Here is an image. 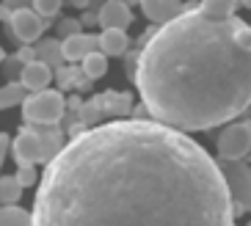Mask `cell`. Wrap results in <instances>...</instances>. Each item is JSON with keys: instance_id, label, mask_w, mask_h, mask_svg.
I'll return each instance as SVG.
<instances>
[{"instance_id": "obj_1", "label": "cell", "mask_w": 251, "mask_h": 226, "mask_svg": "<svg viewBox=\"0 0 251 226\" xmlns=\"http://www.w3.org/2000/svg\"><path fill=\"white\" fill-rule=\"evenodd\" d=\"M33 226H235L218 160L152 116L94 124L45 166Z\"/></svg>"}, {"instance_id": "obj_2", "label": "cell", "mask_w": 251, "mask_h": 226, "mask_svg": "<svg viewBox=\"0 0 251 226\" xmlns=\"http://www.w3.org/2000/svg\"><path fill=\"white\" fill-rule=\"evenodd\" d=\"M127 77L149 116L174 130L201 132L235 122L251 108V25L185 8L144 36Z\"/></svg>"}, {"instance_id": "obj_3", "label": "cell", "mask_w": 251, "mask_h": 226, "mask_svg": "<svg viewBox=\"0 0 251 226\" xmlns=\"http://www.w3.org/2000/svg\"><path fill=\"white\" fill-rule=\"evenodd\" d=\"M67 113V100L61 91H33L23 102V119L28 124H58Z\"/></svg>"}, {"instance_id": "obj_4", "label": "cell", "mask_w": 251, "mask_h": 226, "mask_svg": "<svg viewBox=\"0 0 251 226\" xmlns=\"http://www.w3.org/2000/svg\"><path fill=\"white\" fill-rule=\"evenodd\" d=\"M226 182L229 199H232V210L237 215L251 212V166L246 160H218Z\"/></svg>"}, {"instance_id": "obj_5", "label": "cell", "mask_w": 251, "mask_h": 226, "mask_svg": "<svg viewBox=\"0 0 251 226\" xmlns=\"http://www.w3.org/2000/svg\"><path fill=\"white\" fill-rule=\"evenodd\" d=\"M215 146H218V157L221 160H246L251 152V124L229 122L221 130Z\"/></svg>"}, {"instance_id": "obj_6", "label": "cell", "mask_w": 251, "mask_h": 226, "mask_svg": "<svg viewBox=\"0 0 251 226\" xmlns=\"http://www.w3.org/2000/svg\"><path fill=\"white\" fill-rule=\"evenodd\" d=\"M8 28H11V36H14L17 42L30 44V42H39V39H42V33H45L47 25L33 8L28 6V8H17V11H11Z\"/></svg>"}, {"instance_id": "obj_7", "label": "cell", "mask_w": 251, "mask_h": 226, "mask_svg": "<svg viewBox=\"0 0 251 226\" xmlns=\"http://www.w3.org/2000/svg\"><path fill=\"white\" fill-rule=\"evenodd\" d=\"M11 154H14L17 166H36V163H45V157H42V138H39V132L33 130V124L20 127L17 138L11 141Z\"/></svg>"}, {"instance_id": "obj_8", "label": "cell", "mask_w": 251, "mask_h": 226, "mask_svg": "<svg viewBox=\"0 0 251 226\" xmlns=\"http://www.w3.org/2000/svg\"><path fill=\"white\" fill-rule=\"evenodd\" d=\"M141 11L149 22L155 25H166L171 22L174 17H179L185 11V3L182 0H141Z\"/></svg>"}, {"instance_id": "obj_9", "label": "cell", "mask_w": 251, "mask_h": 226, "mask_svg": "<svg viewBox=\"0 0 251 226\" xmlns=\"http://www.w3.org/2000/svg\"><path fill=\"white\" fill-rule=\"evenodd\" d=\"M97 22L102 28H122L127 30V25L133 22V8L122 3V0H105L102 8L97 11Z\"/></svg>"}, {"instance_id": "obj_10", "label": "cell", "mask_w": 251, "mask_h": 226, "mask_svg": "<svg viewBox=\"0 0 251 226\" xmlns=\"http://www.w3.org/2000/svg\"><path fill=\"white\" fill-rule=\"evenodd\" d=\"M61 50H64V61H83L89 52L100 50V36H94V33H75V36H67L61 42Z\"/></svg>"}, {"instance_id": "obj_11", "label": "cell", "mask_w": 251, "mask_h": 226, "mask_svg": "<svg viewBox=\"0 0 251 226\" xmlns=\"http://www.w3.org/2000/svg\"><path fill=\"white\" fill-rule=\"evenodd\" d=\"M52 80V69L42 61H30V64L23 66V72H20V83L28 88L30 94L33 91H45Z\"/></svg>"}, {"instance_id": "obj_12", "label": "cell", "mask_w": 251, "mask_h": 226, "mask_svg": "<svg viewBox=\"0 0 251 226\" xmlns=\"http://www.w3.org/2000/svg\"><path fill=\"white\" fill-rule=\"evenodd\" d=\"M33 130L42 138V157H45V166H47L64 149V144H67L64 141V130H61L58 124H33Z\"/></svg>"}, {"instance_id": "obj_13", "label": "cell", "mask_w": 251, "mask_h": 226, "mask_svg": "<svg viewBox=\"0 0 251 226\" xmlns=\"http://www.w3.org/2000/svg\"><path fill=\"white\" fill-rule=\"evenodd\" d=\"M97 105H100V110H102V116H125V113H130V108H133V97L130 94H119V91H102V94L94 97Z\"/></svg>"}, {"instance_id": "obj_14", "label": "cell", "mask_w": 251, "mask_h": 226, "mask_svg": "<svg viewBox=\"0 0 251 226\" xmlns=\"http://www.w3.org/2000/svg\"><path fill=\"white\" fill-rule=\"evenodd\" d=\"M127 47H130L127 30H122V28H102V33H100V50H102L108 58L125 55Z\"/></svg>"}, {"instance_id": "obj_15", "label": "cell", "mask_w": 251, "mask_h": 226, "mask_svg": "<svg viewBox=\"0 0 251 226\" xmlns=\"http://www.w3.org/2000/svg\"><path fill=\"white\" fill-rule=\"evenodd\" d=\"M33 50H36V61L47 64L50 69H55V66L64 64V50H61L58 39H39Z\"/></svg>"}, {"instance_id": "obj_16", "label": "cell", "mask_w": 251, "mask_h": 226, "mask_svg": "<svg viewBox=\"0 0 251 226\" xmlns=\"http://www.w3.org/2000/svg\"><path fill=\"white\" fill-rule=\"evenodd\" d=\"M25 97H28V88H25L20 80H11V83H6V86H0V110L23 105Z\"/></svg>"}, {"instance_id": "obj_17", "label": "cell", "mask_w": 251, "mask_h": 226, "mask_svg": "<svg viewBox=\"0 0 251 226\" xmlns=\"http://www.w3.org/2000/svg\"><path fill=\"white\" fill-rule=\"evenodd\" d=\"M80 69H83V75H86L89 80H97V77H102V75L108 72V55H105L102 50L89 52V55L80 61Z\"/></svg>"}, {"instance_id": "obj_18", "label": "cell", "mask_w": 251, "mask_h": 226, "mask_svg": "<svg viewBox=\"0 0 251 226\" xmlns=\"http://www.w3.org/2000/svg\"><path fill=\"white\" fill-rule=\"evenodd\" d=\"M0 226H33V215L23 207H3L0 204Z\"/></svg>"}, {"instance_id": "obj_19", "label": "cell", "mask_w": 251, "mask_h": 226, "mask_svg": "<svg viewBox=\"0 0 251 226\" xmlns=\"http://www.w3.org/2000/svg\"><path fill=\"white\" fill-rule=\"evenodd\" d=\"M23 185L17 182V176H0V204L3 207H11L20 201L23 196Z\"/></svg>"}, {"instance_id": "obj_20", "label": "cell", "mask_w": 251, "mask_h": 226, "mask_svg": "<svg viewBox=\"0 0 251 226\" xmlns=\"http://www.w3.org/2000/svg\"><path fill=\"white\" fill-rule=\"evenodd\" d=\"M240 0H201L199 8H204L207 14L213 17H235Z\"/></svg>"}, {"instance_id": "obj_21", "label": "cell", "mask_w": 251, "mask_h": 226, "mask_svg": "<svg viewBox=\"0 0 251 226\" xmlns=\"http://www.w3.org/2000/svg\"><path fill=\"white\" fill-rule=\"evenodd\" d=\"M61 3H64V0H30V8H33L42 20H50V17H55L61 11Z\"/></svg>"}, {"instance_id": "obj_22", "label": "cell", "mask_w": 251, "mask_h": 226, "mask_svg": "<svg viewBox=\"0 0 251 226\" xmlns=\"http://www.w3.org/2000/svg\"><path fill=\"white\" fill-rule=\"evenodd\" d=\"M17 182H20V185H23V188H30V185H36V179H39V176H36V168H33V166H17Z\"/></svg>"}, {"instance_id": "obj_23", "label": "cell", "mask_w": 251, "mask_h": 226, "mask_svg": "<svg viewBox=\"0 0 251 226\" xmlns=\"http://www.w3.org/2000/svg\"><path fill=\"white\" fill-rule=\"evenodd\" d=\"M55 28H58L61 36L67 39V36H75V33H83V22H80V20H72V17H67V20H61Z\"/></svg>"}, {"instance_id": "obj_24", "label": "cell", "mask_w": 251, "mask_h": 226, "mask_svg": "<svg viewBox=\"0 0 251 226\" xmlns=\"http://www.w3.org/2000/svg\"><path fill=\"white\" fill-rule=\"evenodd\" d=\"M17 58H20V64H30V61H36V50H33V47H20V50H17Z\"/></svg>"}, {"instance_id": "obj_25", "label": "cell", "mask_w": 251, "mask_h": 226, "mask_svg": "<svg viewBox=\"0 0 251 226\" xmlns=\"http://www.w3.org/2000/svg\"><path fill=\"white\" fill-rule=\"evenodd\" d=\"M8 152H11V138H8L6 132H0V166H3Z\"/></svg>"}, {"instance_id": "obj_26", "label": "cell", "mask_w": 251, "mask_h": 226, "mask_svg": "<svg viewBox=\"0 0 251 226\" xmlns=\"http://www.w3.org/2000/svg\"><path fill=\"white\" fill-rule=\"evenodd\" d=\"M11 11H17V8H28L30 6V0H3Z\"/></svg>"}, {"instance_id": "obj_27", "label": "cell", "mask_w": 251, "mask_h": 226, "mask_svg": "<svg viewBox=\"0 0 251 226\" xmlns=\"http://www.w3.org/2000/svg\"><path fill=\"white\" fill-rule=\"evenodd\" d=\"M8 20H11V8L6 3H0V22H8Z\"/></svg>"}, {"instance_id": "obj_28", "label": "cell", "mask_w": 251, "mask_h": 226, "mask_svg": "<svg viewBox=\"0 0 251 226\" xmlns=\"http://www.w3.org/2000/svg\"><path fill=\"white\" fill-rule=\"evenodd\" d=\"M122 3H127L130 8H133V6H141V0H122Z\"/></svg>"}, {"instance_id": "obj_29", "label": "cell", "mask_w": 251, "mask_h": 226, "mask_svg": "<svg viewBox=\"0 0 251 226\" xmlns=\"http://www.w3.org/2000/svg\"><path fill=\"white\" fill-rule=\"evenodd\" d=\"M240 6H246V8H251V0H240Z\"/></svg>"}, {"instance_id": "obj_30", "label": "cell", "mask_w": 251, "mask_h": 226, "mask_svg": "<svg viewBox=\"0 0 251 226\" xmlns=\"http://www.w3.org/2000/svg\"><path fill=\"white\" fill-rule=\"evenodd\" d=\"M3 58H6V52H3V47H0V61H3Z\"/></svg>"}]
</instances>
